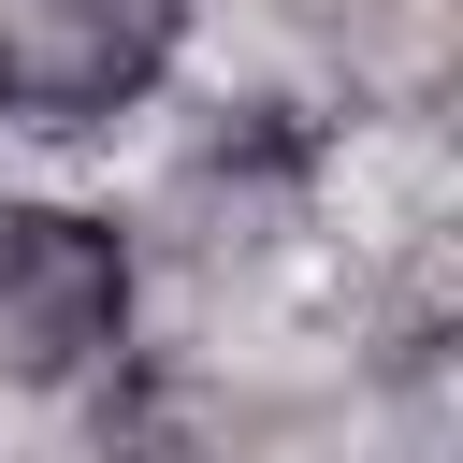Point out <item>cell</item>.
<instances>
[{
  "mask_svg": "<svg viewBox=\"0 0 463 463\" xmlns=\"http://www.w3.org/2000/svg\"><path fill=\"white\" fill-rule=\"evenodd\" d=\"M130 347V232L87 203H0V376L72 391Z\"/></svg>",
  "mask_w": 463,
  "mask_h": 463,
  "instance_id": "obj_1",
  "label": "cell"
},
{
  "mask_svg": "<svg viewBox=\"0 0 463 463\" xmlns=\"http://www.w3.org/2000/svg\"><path fill=\"white\" fill-rule=\"evenodd\" d=\"M304 174H318V145L275 116V101H246L188 174H174V203L203 217L188 246H260V232H289V203H304Z\"/></svg>",
  "mask_w": 463,
  "mask_h": 463,
  "instance_id": "obj_3",
  "label": "cell"
},
{
  "mask_svg": "<svg viewBox=\"0 0 463 463\" xmlns=\"http://www.w3.org/2000/svg\"><path fill=\"white\" fill-rule=\"evenodd\" d=\"M188 43V0H0V116L14 130H116Z\"/></svg>",
  "mask_w": 463,
  "mask_h": 463,
  "instance_id": "obj_2",
  "label": "cell"
}]
</instances>
